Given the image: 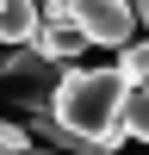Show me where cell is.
<instances>
[{
    "label": "cell",
    "mask_w": 149,
    "mask_h": 155,
    "mask_svg": "<svg viewBox=\"0 0 149 155\" xmlns=\"http://www.w3.org/2000/svg\"><path fill=\"white\" fill-rule=\"evenodd\" d=\"M131 93H137V87L124 81L118 68H68V81L56 87L50 112H56V124L87 155H112V149H124V137H131V130H124Z\"/></svg>",
    "instance_id": "obj_1"
},
{
    "label": "cell",
    "mask_w": 149,
    "mask_h": 155,
    "mask_svg": "<svg viewBox=\"0 0 149 155\" xmlns=\"http://www.w3.org/2000/svg\"><path fill=\"white\" fill-rule=\"evenodd\" d=\"M0 81L19 93L25 112H37V106H50V99H56V87L68 81V68H62V62H50L37 44H25V50H6V56H0Z\"/></svg>",
    "instance_id": "obj_2"
},
{
    "label": "cell",
    "mask_w": 149,
    "mask_h": 155,
    "mask_svg": "<svg viewBox=\"0 0 149 155\" xmlns=\"http://www.w3.org/2000/svg\"><path fill=\"white\" fill-rule=\"evenodd\" d=\"M74 25H81L93 44H112V50H131L137 44V12L131 0H74Z\"/></svg>",
    "instance_id": "obj_3"
},
{
    "label": "cell",
    "mask_w": 149,
    "mask_h": 155,
    "mask_svg": "<svg viewBox=\"0 0 149 155\" xmlns=\"http://www.w3.org/2000/svg\"><path fill=\"white\" fill-rule=\"evenodd\" d=\"M87 44H93V37H87L74 19H44V31H37V50H44L50 62H62V68H68V62L81 56Z\"/></svg>",
    "instance_id": "obj_4"
},
{
    "label": "cell",
    "mask_w": 149,
    "mask_h": 155,
    "mask_svg": "<svg viewBox=\"0 0 149 155\" xmlns=\"http://www.w3.org/2000/svg\"><path fill=\"white\" fill-rule=\"evenodd\" d=\"M37 31H44V12H37V0H0V44H37Z\"/></svg>",
    "instance_id": "obj_5"
},
{
    "label": "cell",
    "mask_w": 149,
    "mask_h": 155,
    "mask_svg": "<svg viewBox=\"0 0 149 155\" xmlns=\"http://www.w3.org/2000/svg\"><path fill=\"white\" fill-rule=\"evenodd\" d=\"M118 74H124L131 87H149V37L131 44V50H118Z\"/></svg>",
    "instance_id": "obj_6"
},
{
    "label": "cell",
    "mask_w": 149,
    "mask_h": 155,
    "mask_svg": "<svg viewBox=\"0 0 149 155\" xmlns=\"http://www.w3.org/2000/svg\"><path fill=\"white\" fill-rule=\"evenodd\" d=\"M0 155H56V149H37V137H31V130L0 124Z\"/></svg>",
    "instance_id": "obj_7"
},
{
    "label": "cell",
    "mask_w": 149,
    "mask_h": 155,
    "mask_svg": "<svg viewBox=\"0 0 149 155\" xmlns=\"http://www.w3.org/2000/svg\"><path fill=\"white\" fill-rule=\"evenodd\" d=\"M124 130H131L137 143H149V87H137V93H131V112H124Z\"/></svg>",
    "instance_id": "obj_8"
},
{
    "label": "cell",
    "mask_w": 149,
    "mask_h": 155,
    "mask_svg": "<svg viewBox=\"0 0 149 155\" xmlns=\"http://www.w3.org/2000/svg\"><path fill=\"white\" fill-rule=\"evenodd\" d=\"M131 6H137V19H143V25H149V0H131Z\"/></svg>",
    "instance_id": "obj_9"
}]
</instances>
